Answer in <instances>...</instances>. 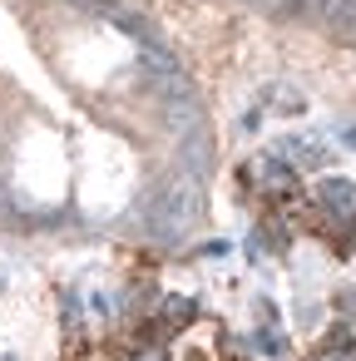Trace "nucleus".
<instances>
[]
</instances>
